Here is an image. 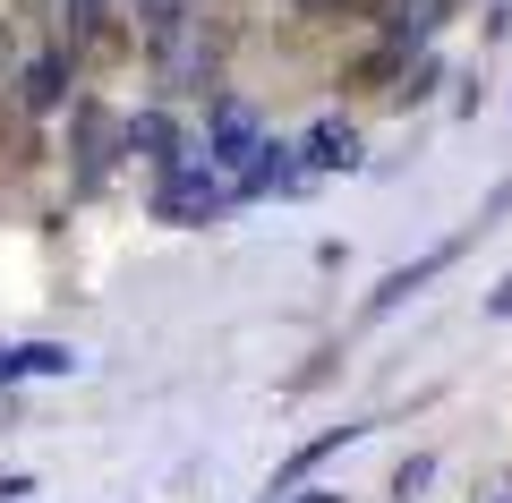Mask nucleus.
I'll return each instance as SVG.
<instances>
[{
  "label": "nucleus",
  "mask_w": 512,
  "mask_h": 503,
  "mask_svg": "<svg viewBox=\"0 0 512 503\" xmlns=\"http://www.w3.org/2000/svg\"><path fill=\"white\" fill-rule=\"evenodd\" d=\"M444 265H453V248H427L419 265H402V273H384V282H376V299H367V316H393V307H402V299H410V290H419V282H436Z\"/></svg>",
  "instance_id": "9"
},
{
  "label": "nucleus",
  "mask_w": 512,
  "mask_h": 503,
  "mask_svg": "<svg viewBox=\"0 0 512 503\" xmlns=\"http://www.w3.org/2000/svg\"><path fill=\"white\" fill-rule=\"evenodd\" d=\"M128 9H137V26H146V18H163V9H188V0H128Z\"/></svg>",
  "instance_id": "15"
},
{
  "label": "nucleus",
  "mask_w": 512,
  "mask_h": 503,
  "mask_svg": "<svg viewBox=\"0 0 512 503\" xmlns=\"http://www.w3.org/2000/svg\"><path fill=\"white\" fill-rule=\"evenodd\" d=\"M69 128H77V197H94L120 162V120L103 103H69Z\"/></svg>",
  "instance_id": "4"
},
{
  "label": "nucleus",
  "mask_w": 512,
  "mask_h": 503,
  "mask_svg": "<svg viewBox=\"0 0 512 503\" xmlns=\"http://www.w3.org/2000/svg\"><path fill=\"white\" fill-rule=\"evenodd\" d=\"M239 205V188L222 180L205 154H180L171 171H154V222H180V231H197V222H222Z\"/></svg>",
  "instance_id": "2"
},
{
  "label": "nucleus",
  "mask_w": 512,
  "mask_h": 503,
  "mask_svg": "<svg viewBox=\"0 0 512 503\" xmlns=\"http://www.w3.org/2000/svg\"><path fill=\"white\" fill-rule=\"evenodd\" d=\"M35 495V478H0V503H26Z\"/></svg>",
  "instance_id": "16"
},
{
  "label": "nucleus",
  "mask_w": 512,
  "mask_h": 503,
  "mask_svg": "<svg viewBox=\"0 0 512 503\" xmlns=\"http://www.w3.org/2000/svg\"><path fill=\"white\" fill-rule=\"evenodd\" d=\"M367 435H376V427H333V435H316V444H308V452H299V461H291V469H282V486H291V478H308V469H316V461H333V452H342V444H367Z\"/></svg>",
  "instance_id": "12"
},
{
  "label": "nucleus",
  "mask_w": 512,
  "mask_h": 503,
  "mask_svg": "<svg viewBox=\"0 0 512 503\" xmlns=\"http://www.w3.org/2000/svg\"><path fill=\"white\" fill-rule=\"evenodd\" d=\"M103 9L111 0H60V52H86V43L103 35Z\"/></svg>",
  "instance_id": "11"
},
{
  "label": "nucleus",
  "mask_w": 512,
  "mask_h": 503,
  "mask_svg": "<svg viewBox=\"0 0 512 503\" xmlns=\"http://www.w3.org/2000/svg\"><path fill=\"white\" fill-rule=\"evenodd\" d=\"M239 205H256V197H299V188H308V162H299V145H274V137H265V145H256V162H248V171H239Z\"/></svg>",
  "instance_id": "5"
},
{
  "label": "nucleus",
  "mask_w": 512,
  "mask_h": 503,
  "mask_svg": "<svg viewBox=\"0 0 512 503\" xmlns=\"http://www.w3.org/2000/svg\"><path fill=\"white\" fill-rule=\"evenodd\" d=\"M9 69H18V43H9V18H0V86H9Z\"/></svg>",
  "instance_id": "14"
},
{
  "label": "nucleus",
  "mask_w": 512,
  "mask_h": 503,
  "mask_svg": "<svg viewBox=\"0 0 512 503\" xmlns=\"http://www.w3.org/2000/svg\"><path fill=\"white\" fill-rule=\"evenodd\" d=\"M26 376H77V350L69 342H18V350H0V384H26Z\"/></svg>",
  "instance_id": "8"
},
{
  "label": "nucleus",
  "mask_w": 512,
  "mask_h": 503,
  "mask_svg": "<svg viewBox=\"0 0 512 503\" xmlns=\"http://www.w3.org/2000/svg\"><path fill=\"white\" fill-rule=\"evenodd\" d=\"M137 35H146V60H154V77H163V94H205V86H214V69H222V26H214L205 0L163 9V18H146Z\"/></svg>",
  "instance_id": "1"
},
{
  "label": "nucleus",
  "mask_w": 512,
  "mask_h": 503,
  "mask_svg": "<svg viewBox=\"0 0 512 503\" xmlns=\"http://www.w3.org/2000/svg\"><path fill=\"white\" fill-rule=\"evenodd\" d=\"M427 478H436V461H427V452H410V461H402V469H393V495H402V503H410V495H419V486H427Z\"/></svg>",
  "instance_id": "13"
},
{
  "label": "nucleus",
  "mask_w": 512,
  "mask_h": 503,
  "mask_svg": "<svg viewBox=\"0 0 512 503\" xmlns=\"http://www.w3.org/2000/svg\"><path fill=\"white\" fill-rule=\"evenodd\" d=\"M256 145H265L256 111L239 103V94H214V111H205V162H214L222 180H239V171L256 162Z\"/></svg>",
  "instance_id": "3"
},
{
  "label": "nucleus",
  "mask_w": 512,
  "mask_h": 503,
  "mask_svg": "<svg viewBox=\"0 0 512 503\" xmlns=\"http://www.w3.org/2000/svg\"><path fill=\"white\" fill-rule=\"evenodd\" d=\"M120 154H137L146 171H171L188 145H180V128H171L163 111H128V120H120Z\"/></svg>",
  "instance_id": "6"
},
{
  "label": "nucleus",
  "mask_w": 512,
  "mask_h": 503,
  "mask_svg": "<svg viewBox=\"0 0 512 503\" xmlns=\"http://www.w3.org/2000/svg\"><path fill=\"white\" fill-rule=\"evenodd\" d=\"M299 162H308V180L316 171H359V128L350 120H316L308 137H299Z\"/></svg>",
  "instance_id": "7"
},
{
  "label": "nucleus",
  "mask_w": 512,
  "mask_h": 503,
  "mask_svg": "<svg viewBox=\"0 0 512 503\" xmlns=\"http://www.w3.org/2000/svg\"><path fill=\"white\" fill-rule=\"evenodd\" d=\"M26 103H35V111H60V103H69V52H43L35 69H26Z\"/></svg>",
  "instance_id": "10"
},
{
  "label": "nucleus",
  "mask_w": 512,
  "mask_h": 503,
  "mask_svg": "<svg viewBox=\"0 0 512 503\" xmlns=\"http://www.w3.org/2000/svg\"><path fill=\"white\" fill-rule=\"evenodd\" d=\"M282 503H342V495H282Z\"/></svg>",
  "instance_id": "17"
}]
</instances>
